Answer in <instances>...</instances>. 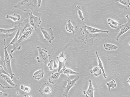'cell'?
<instances>
[{
    "instance_id": "6da1fadb",
    "label": "cell",
    "mask_w": 130,
    "mask_h": 97,
    "mask_svg": "<svg viewBox=\"0 0 130 97\" xmlns=\"http://www.w3.org/2000/svg\"><path fill=\"white\" fill-rule=\"evenodd\" d=\"M74 32L70 37V41L66 44L64 49L69 46L73 47V50L78 53L82 49L87 48L94 44V39L99 34H91L86 29V25L84 21L78 18L73 22Z\"/></svg>"
},
{
    "instance_id": "7a4b0ae2",
    "label": "cell",
    "mask_w": 130,
    "mask_h": 97,
    "mask_svg": "<svg viewBox=\"0 0 130 97\" xmlns=\"http://www.w3.org/2000/svg\"><path fill=\"white\" fill-rule=\"evenodd\" d=\"M0 86L4 89H14L17 87V85L13 82L11 77L5 74L0 75Z\"/></svg>"
},
{
    "instance_id": "3957f363",
    "label": "cell",
    "mask_w": 130,
    "mask_h": 97,
    "mask_svg": "<svg viewBox=\"0 0 130 97\" xmlns=\"http://www.w3.org/2000/svg\"><path fill=\"white\" fill-rule=\"evenodd\" d=\"M34 1V0H21L13 7L15 9H19L24 11H26L29 9L32 11L34 9L36 6L33 4Z\"/></svg>"
},
{
    "instance_id": "277c9868",
    "label": "cell",
    "mask_w": 130,
    "mask_h": 97,
    "mask_svg": "<svg viewBox=\"0 0 130 97\" xmlns=\"http://www.w3.org/2000/svg\"><path fill=\"white\" fill-rule=\"evenodd\" d=\"M5 51V55H4V66L6 67L8 74L10 75L11 79L14 78L15 74L12 72V68L11 65V61L13 58L11 54H8L6 48H4Z\"/></svg>"
},
{
    "instance_id": "5b68a950",
    "label": "cell",
    "mask_w": 130,
    "mask_h": 97,
    "mask_svg": "<svg viewBox=\"0 0 130 97\" xmlns=\"http://www.w3.org/2000/svg\"><path fill=\"white\" fill-rule=\"evenodd\" d=\"M37 48L39 52V56L36 57V59L39 63H43L47 65L49 62V55L48 51L44 48H42L40 46H38Z\"/></svg>"
},
{
    "instance_id": "8992f818",
    "label": "cell",
    "mask_w": 130,
    "mask_h": 97,
    "mask_svg": "<svg viewBox=\"0 0 130 97\" xmlns=\"http://www.w3.org/2000/svg\"><path fill=\"white\" fill-rule=\"evenodd\" d=\"M18 26H19V29L20 30L19 38L21 37L22 34L24 32L34 30V29L30 25L28 16L27 18L25 19L22 23L18 25Z\"/></svg>"
},
{
    "instance_id": "52a82bcc",
    "label": "cell",
    "mask_w": 130,
    "mask_h": 97,
    "mask_svg": "<svg viewBox=\"0 0 130 97\" xmlns=\"http://www.w3.org/2000/svg\"><path fill=\"white\" fill-rule=\"evenodd\" d=\"M19 34H20V30L18 29V31L16 32V34L14 38L13 39L11 42L8 46H6V39H4V44H5V48H7L8 47H9L11 45H13V48L11 51V53L10 54L12 55V53H13L16 50H20L21 48V45H19L18 44V40H19Z\"/></svg>"
},
{
    "instance_id": "ba28073f",
    "label": "cell",
    "mask_w": 130,
    "mask_h": 97,
    "mask_svg": "<svg viewBox=\"0 0 130 97\" xmlns=\"http://www.w3.org/2000/svg\"><path fill=\"white\" fill-rule=\"evenodd\" d=\"M53 92V86L48 83H45L41 85L39 92L43 97H46L52 95Z\"/></svg>"
},
{
    "instance_id": "9c48e42d",
    "label": "cell",
    "mask_w": 130,
    "mask_h": 97,
    "mask_svg": "<svg viewBox=\"0 0 130 97\" xmlns=\"http://www.w3.org/2000/svg\"><path fill=\"white\" fill-rule=\"evenodd\" d=\"M41 32L44 37V39L47 41L49 43H51L52 41L55 39L54 36L53 30L52 28H41Z\"/></svg>"
},
{
    "instance_id": "30bf717a",
    "label": "cell",
    "mask_w": 130,
    "mask_h": 97,
    "mask_svg": "<svg viewBox=\"0 0 130 97\" xmlns=\"http://www.w3.org/2000/svg\"><path fill=\"white\" fill-rule=\"evenodd\" d=\"M28 16L30 25L36 30L37 29L41 24V18L34 16L32 11L29 12Z\"/></svg>"
},
{
    "instance_id": "8fae6325",
    "label": "cell",
    "mask_w": 130,
    "mask_h": 97,
    "mask_svg": "<svg viewBox=\"0 0 130 97\" xmlns=\"http://www.w3.org/2000/svg\"><path fill=\"white\" fill-rule=\"evenodd\" d=\"M126 17L127 19V22L125 24H121L120 26V31L118 32L116 38V40L117 41L119 40L120 37L130 29V18L129 16L128 15H126Z\"/></svg>"
},
{
    "instance_id": "7c38bea8",
    "label": "cell",
    "mask_w": 130,
    "mask_h": 97,
    "mask_svg": "<svg viewBox=\"0 0 130 97\" xmlns=\"http://www.w3.org/2000/svg\"><path fill=\"white\" fill-rule=\"evenodd\" d=\"M79 79L78 76L75 79L73 80H71L70 79H67V85L66 86H63V88L64 89V92L63 94V96L66 97H68V94L69 90L71 89L73 87H74L76 83V82Z\"/></svg>"
},
{
    "instance_id": "4fadbf2b",
    "label": "cell",
    "mask_w": 130,
    "mask_h": 97,
    "mask_svg": "<svg viewBox=\"0 0 130 97\" xmlns=\"http://www.w3.org/2000/svg\"><path fill=\"white\" fill-rule=\"evenodd\" d=\"M66 53L64 52H62L59 56L57 57V59L59 62L58 65V72H59L63 68L65 67V61H66V58H65V55Z\"/></svg>"
},
{
    "instance_id": "5bb4252c",
    "label": "cell",
    "mask_w": 130,
    "mask_h": 97,
    "mask_svg": "<svg viewBox=\"0 0 130 97\" xmlns=\"http://www.w3.org/2000/svg\"><path fill=\"white\" fill-rule=\"evenodd\" d=\"M19 29V26L15 25V27L10 29H0V33H4L6 37H11L13 34L17 32Z\"/></svg>"
},
{
    "instance_id": "9a60e30c",
    "label": "cell",
    "mask_w": 130,
    "mask_h": 97,
    "mask_svg": "<svg viewBox=\"0 0 130 97\" xmlns=\"http://www.w3.org/2000/svg\"><path fill=\"white\" fill-rule=\"evenodd\" d=\"M35 31L36 30H29V31H27L26 32H24L22 34L21 37L19 38L18 44H19L20 43L23 42L24 40L29 39L30 38H31L33 35Z\"/></svg>"
},
{
    "instance_id": "2e32d148",
    "label": "cell",
    "mask_w": 130,
    "mask_h": 97,
    "mask_svg": "<svg viewBox=\"0 0 130 97\" xmlns=\"http://www.w3.org/2000/svg\"><path fill=\"white\" fill-rule=\"evenodd\" d=\"M89 87L86 91H83V94L85 95L86 97H94L95 89L92 84L91 80H89Z\"/></svg>"
},
{
    "instance_id": "e0dca14e",
    "label": "cell",
    "mask_w": 130,
    "mask_h": 97,
    "mask_svg": "<svg viewBox=\"0 0 130 97\" xmlns=\"http://www.w3.org/2000/svg\"><path fill=\"white\" fill-rule=\"evenodd\" d=\"M60 74H61L58 72L56 73H52L48 78V81L50 83L54 84L55 82L58 80V79H59Z\"/></svg>"
},
{
    "instance_id": "ac0fdd59",
    "label": "cell",
    "mask_w": 130,
    "mask_h": 97,
    "mask_svg": "<svg viewBox=\"0 0 130 97\" xmlns=\"http://www.w3.org/2000/svg\"><path fill=\"white\" fill-rule=\"evenodd\" d=\"M86 29L88 31L89 33L91 34H97L99 32H104V33H109V31L108 30H99L98 29L93 28L90 26H88L86 25Z\"/></svg>"
},
{
    "instance_id": "d6986e66",
    "label": "cell",
    "mask_w": 130,
    "mask_h": 97,
    "mask_svg": "<svg viewBox=\"0 0 130 97\" xmlns=\"http://www.w3.org/2000/svg\"><path fill=\"white\" fill-rule=\"evenodd\" d=\"M59 73L60 74H64L66 75H67V76L68 77H69V76L71 75H75V74H79V73H77V72H76L72 70V69L71 68H67L65 67H63L59 72Z\"/></svg>"
},
{
    "instance_id": "ffe728a7",
    "label": "cell",
    "mask_w": 130,
    "mask_h": 97,
    "mask_svg": "<svg viewBox=\"0 0 130 97\" xmlns=\"http://www.w3.org/2000/svg\"><path fill=\"white\" fill-rule=\"evenodd\" d=\"M95 54H96V55L97 56L98 60V67H99L101 70V71L103 73V76L104 78L105 79H106L107 78V76L106 73L105 72V70H104V66H103V63L102 62V61L101 60V58H100L99 55H98V52L97 51L95 52Z\"/></svg>"
},
{
    "instance_id": "44dd1931",
    "label": "cell",
    "mask_w": 130,
    "mask_h": 97,
    "mask_svg": "<svg viewBox=\"0 0 130 97\" xmlns=\"http://www.w3.org/2000/svg\"><path fill=\"white\" fill-rule=\"evenodd\" d=\"M44 72L43 69H41L39 70H38L36 71L35 73H34L33 77L34 79L36 80H39L41 79H42L44 77Z\"/></svg>"
},
{
    "instance_id": "7402d4cb",
    "label": "cell",
    "mask_w": 130,
    "mask_h": 97,
    "mask_svg": "<svg viewBox=\"0 0 130 97\" xmlns=\"http://www.w3.org/2000/svg\"><path fill=\"white\" fill-rule=\"evenodd\" d=\"M75 13L78 18L80 19L81 21H84V18L83 15V12L82 10V8L79 6H75Z\"/></svg>"
},
{
    "instance_id": "603a6c76",
    "label": "cell",
    "mask_w": 130,
    "mask_h": 97,
    "mask_svg": "<svg viewBox=\"0 0 130 97\" xmlns=\"http://www.w3.org/2000/svg\"><path fill=\"white\" fill-rule=\"evenodd\" d=\"M107 21H108V24L109 25V26L112 29H117L118 25L119 26L121 25V24L118 23L117 21L112 18H109L107 19Z\"/></svg>"
},
{
    "instance_id": "cb8c5ba5",
    "label": "cell",
    "mask_w": 130,
    "mask_h": 97,
    "mask_svg": "<svg viewBox=\"0 0 130 97\" xmlns=\"http://www.w3.org/2000/svg\"><path fill=\"white\" fill-rule=\"evenodd\" d=\"M104 48L107 51H115L118 48V46L110 43H105L103 45Z\"/></svg>"
},
{
    "instance_id": "d4e9b609",
    "label": "cell",
    "mask_w": 130,
    "mask_h": 97,
    "mask_svg": "<svg viewBox=\"0 0 130 97\" xmlns=\"http://www.w3.org/2000/svg\"><path fill=\"white\" fill-rule=\"evenodd\" d=\"M6 18L8 19H11L13 20L15 23H16V22L17 21H19L21 18V17L20 15L17 14H16V13H14L13 14V15H7L6 16Z\"/></svg>"
},
{
    "instance_id": "484cf974",
    "label": "cell",
    "mask_w": 130,
    "mask_h": 97,
    "mask_svg": "<svg viewBox=\"0 0 130 97\" xmlns=\"http://www.w3.org/2000/svg\"><path fill=\"white\" fill-rule=\"evenodd\" d=\"M65 30L67 32L69 33L72 32L73 33L74 32V27L73 25L72 24L71 21L70 20H68L67 23L65 26Z\"/></svg>"
},
{
    "instance_id": "4316f807",
    "label": "cell",
    "mask_w": 130,
    "mask_h": 97,
    "mask_svg": "<svg viewBox=\"0 0 130 97\" xmlns=\"http://www.w3.org/2000/svg\"><path fill=\"white\" fill-rule=\"evenodd\" d=\"M47 65L49 67V70L51 71L58 68V65L57 62L54 59L50 61V62H48Z\"/></svg>"
},
{
    "instance_id": "83f0119b",
    "label": "cell",
    "mask_w": 130,
    "mask_h": 97,
    "mask_svg": "<svg viewBox=\"0 0 130 97\" xmlns=\"http://www.w3.org/2000/svg\"><path fill=\"white\" fill-rule=\"evenodd\" d=\"M90 73L94 74L95 77H98L101 74L102 71H101V70L99 67L98 66H95V67H94L90 71Z\"/></svg>"
},
{
    "instance_id": "f1b7e54d",
    "label": "cell",
    "mask_w": 130,
    "mask_h": 97,
    "mask_svg": "<svg viewBox=\"0 0 130 97\" xmlns=\"http://www.w3.org/2000/svg\"><path fill=\"white\" fill-rule=\"evenodd\" d=\"M106 84L108 86V91H110L111 88L114 89L117 86V84L116 81H115V80H114L113 79L111 81H110L109 82H106Z\"/></svg>"
},
{
    "instance_id": "f546056e",
    "label": "cell",
    "mask_w": 130,
    "mask_h": 97,
    "mask_svg": "<svg viewBox=\"0 0 130 97\" xmlns=\"http://www.w3.org/2000/svg\"><path fill=\"white\" fill-rule=\"evenodd\" d=\"M117 2H118L121 4L123 5L124 6H127V7H129L130 6V0H117Z\"/></svg>"
},
{
    "instance_id": "4dcf8cb0",
    "label": "cell",
    "mask_w": 130,
    "mask_h": 97,
    "mask_svg": "<svg viewBox=\"0 0 130 97\" xmlns=\"http://www.w3.org/2000/svg\"><path fill=\"white\" fill-rule=\"evenodd\" d=\"M20 89L24 91V92H26V93H29L30 91H31V88H30L28 86H24V85L22 84L20 86Z\"/></svg>"
},
{
    "instance_id": "1f68e13d",
    "label": "cell",
    "mask_w": 130,
    "mask_h": 97,
    "mask_svg": "<svg viewBox=\"0 0 130 97\" xmlns=\"http://www.w3.org/2000/svg\"><path fill=\"white\" fill-rule=\"evenodd\" d=\"M2 74H5V75H8V76H10V75L8 74V73H7L6 71L4 70L3 67L2 66L0 65V75H2Z\"/></svg>"
},
{
    "instance_id": "d6a6232c",
    "label": "cell",
    "mask_w": 130,
    "mask_h": 97,
    "mask_svg": "<svg viewBox=\"0 0 130 97\" xmlns=\"http://www.w3.org/2000/svg\"><path fill=\"white\" fill-rule=\"evenodd\" d=\"M8 94L6 93L0 91V97H7Z\"/></svg>"
},
{
    "instance_id": "836d02e7",
    "label": "cell",
    "mask_w": 130,
    "mask_h": 97,
    "mask_svg": "<svg viewBox=\"0 0 130 97\" xmlns=\"http://www.w3.org/2000/svg\"><path fill=\"white\" fill-rule=\"evenodd\" d=\"M41 2H42V1H41V0H38V8L40 7L41 6Z\"/></svg>"
},
{
    "instance_id": "e575fe53",
    "label": "cell",
    "mask_w": 130,
    "mask_h": 97,
    "mask_svg": "<svg viewBox=\"0 0 130 97\" xmlns=\"http://www.w3.org/2000/svg\"><path fill=\"white\" fill-rule=\"evenodd\" d=\"M130 78H129V79H128V80H127V82H128V83H129V84H130Z\"/></svg>"
},
{
    "instance_id": "d590c367",
    "label": "cell",
    "mask_w": 130,
    "mask_h": 97,
    "mask_svg": "<svg viewBox=\"0 0 130 97\" xmlns=\"http://www.w3.org/2000/svg\"><path fill=\"white\" fill-rule=\"evenodd\" d=\"M24 97H27V96H26V95H25V94H24Z\"/></svg>"
},
{
    "instance_id": "8d00e7d4",
    "label": "cell",
    "mask_w": 130,
    "mask_h": 97,
    "mask_svg": "<svg viewBox=\"0 0 130 97\" xmlns=\"http://www.w3.org/2000/svg\"><path fill=\"white\" fill-rule=\"evenodd\" d=\"M28 97H32V96H31V95H28Z\"/></svg>"
}]
</instances>
